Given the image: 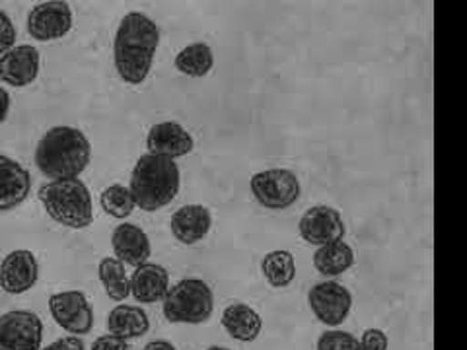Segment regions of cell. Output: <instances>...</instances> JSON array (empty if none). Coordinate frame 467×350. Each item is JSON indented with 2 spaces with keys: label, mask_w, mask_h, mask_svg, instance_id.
Wrapping results in <instances>:
<instances>
[{
  "label": "cell",
  "mask_w": 467,
  "mask_h": 350,
  "mask_svg": "<svg viewBox=\"0 0 467 350\" xmlns=\"http://www.w3.org/2000/svg\"><path fill=\"white\" fill-rule=\"evenodd\" d=\"M160 43L158 26L140 12H130L117 27L113 61L127 84H142L149 77Z\"/></svg>",
  "instance_id": "6da1fadb"
},
{
  "label": "cell",
  "mask_w": 467,
  "mask_h": 350,
  "mask_svg": "<svg viewBox=\"0 0 467 350\" xmlns=\"http://www.w3.org/2000/svg\"><path fill=\"white\" fill-rule=\"evenodd\" d=\"M92 158L90 140L80 129L53 127L36 149V166L49 180H70L88 168Z\"/></svg>",
  "instance_id": "7a4b0ae2"
},
{
  "label": "cell",
  "mask_w": 467,
  "mask_h": 350,
  "mask_svg": "<svg viewBox=\"0 0 467 350\" xmlns=\"http://www.w3.org/2000/svg\"><path fill=\"white\" fill-rule=\"evenodd\" d=\"M180 180V168L173 160L144 154L137 160L130 173L129 189L140 211L156 212L178 197Z\"/></svg>",
  "instance_id": "3957f363"
},
{
  "label": "cell",
  "mask_w": 467,
  "mask_h": 350,
  "mask_svg": "<svg viewBox=\"0 0 467 350\" xmlns=\"http://www.w3.org/2000/svg\"><path fill=\"white\" fill-rule=\"evenodd\" d=\"M43 209L55 222L72 230H84L94 222L92 195L82 180H55L39 189Z\"/></svg>",
  "instance_id": "277c9868"
},
{
  "label": "cell",
  "mask_w": 467,
  "mask_h": 350,
  "mask_svg": "<svg viewBox=\"0 0 467 350\" xmlns=\"http://www.w3.org/2000/svg\"><path fill=\"white\" fill-rule=\"evenodd\" d=\"M162 302L170 324L199 325L209 321L214 310L213 290L201 279H183L173 284Z\"/></svg>",
  "instance_id": "5b68a950"
},
{
  "label": "cell",
  "mask_w": 467,
  "mask_h": 350,
  "mask_svg": "<svg viewBox=\"0 0 467 350\" xmlns=\"http://www.w3.org/2000/svg\"><path fill=\"white\" fill-rule=\"evenodd\" d=\"M252 193L255 201L269 211H285L300 199V181L290 170L275 168L255 173L252 181Z\"/></svg>",
  "instance_id": "8992f818"
},
{
  "label": "cell",
  "mask_w": 467,
  "mask_h": 350,
  "mask_svg": "<svg viewBox=\"0 0 467 350\" xmlns=\"http://www.w3.org/2000/svg\"><path fill=\"white\" fill-rule=\"evenodd\" d=\"M43 321L37 314L14 310L0 315V350H41Z\"/></svg>",
  "instance_id": "52a82bcc"
},
{
  "label": "cell",
  "mask_w": 467,
  "mask_h": 350,
  "mask_svg": "<svg viewBox=\"0 0 467 350\" xmlns=\"http://www.w3.org/2000/svg\"><path fill=\"white\" fill-rule=\"evenodd\" d=\"M49 312L55 324L70 335H88L94 327L92 305L80 290L58 292L49 298Z\"/></svg>",
  "instance_id": "ba28073f"
},
{
  "label": "cell",
  "mask_w": 467,
  "mask_h": 350,
  "mask_svg": "<svg viewBox=\"0 0 467 350\" xmlns=\"http://www.w3.org/2000/svg\"><path fill=\"white\" fill-rule=\"evenodd\" d=\"M298 232L304 242L324 247L343 242L347 228L339 211L327 207V204H317L304 212L298 222Z\"/></svg>",
  "instance_id": "9c48e42d"
},
{
  "label": "cell",
  "mask_w": 467,
  "mask_h": 350,
  "mask_svg": "<svg viewBox=\"0 0 467 350\" xmlns=\"http://www.w3.org/2000/svg\"><path fill=\"white\" fill-rule=\"evenodd\" d=\"M308 304L321 324L337 327L348 317L353 296H350V292L343 284L327 281L316 284L308 292Z\"/></svg>",
  "instance_id": "30bf717a"
},
{
  "label": "cell",
  "mask_w": 467,
  "mask_h": 350,
  "mask_svg": "<svg viewBox=\"0 0 467 350\" xmlns=\"http://www.w3.org/2000/svg\"><path fill=\"white\" fill-rule=\"evenodd\" d=\"M72 29V10L61 0L41 3L27 14V34L37 41L65 37Z\"/></svg>",
  "instance_id": "8fae6325"
},
{
  "label": "cell",
  "mask_w": 467,
  "mask_h": 350,
  "mask_svg": "<svg viewBox=\"0 0 467 350\" xmlns=\"http://www.w3.org/2000/svg\"><path fill=\"white\" fill-rule=\"evenodd\" d=\"M39 279V265L32 252H10L0 262V288L6 294H24L32 290Z\"/></svg>",
  "instance_id": "7c38bea8"
},
{
  "label": "cell",
  "mask_w": 467,
  "mask_h": 350,
  "mask_svg": "<svg viewBox=\"0 0 467 350\" xmlns=\"http://www.w3.org/2000/svg\"><path fill=\"white\" fill-rule=\"evenodd\" d=\"M146 149L149 154L162 156V158H183L192 154L195 149V140L192 133L180 123L164 121L158 123L149 130V137H146Z\"/></svg>",
  "instance_id": "4fadbf2b"
},
{
  "label": "cell",
  "mask_w": 467,
  "mask_h": 350,
  "mask_svg": "<svg viewBox=\"0 0 467 350\" xmlns=\"http://www.w3.org/2000/svg\"><path fill=\"white\" fill-rule=\"evenodd\" d=\"M41 57L34 46L12 47L0 57V82L14 88H24L36 82L39 75Z\"/></svg>",
  "instance_id": "5bb4252c"
},
{
  "label": "cell",
  "mask_w": 467,
  "mask_h": 350,
  "mask_svg": "<svg viewBox=\"0 0 467 350\" xmlns=\"http://www.w3.org/2000/svg\"><path fill=\"white\" fill-rule=\"evenodd\" d=\"M111 247L115 259H119L123 265L135 269L149 262V257L152 253V245L146 232L140 226L130 222H123L113 230Z\"/></svg>",
  "instance_id": "9a60e30c"
},
{
  "label": "cell",
  "mask_w": 467,
  "mask_h": 350,
  "mask_svg": "<svg viewBox=\"0 0 467 350\" xmlns=\"http://www.w3.org/2000/svg\"><path fill=\"white\" fill-rule=\"evenodd\" d=\"M32 193L29 171L16 160L0 156V212L20 207Z\"/></svg>",
  "instance_id": "2e32d148"
},
{
  "label": "cell",
  "mask_w": 467,
  "mask_h": 350,
  "mask_svg": "<svg viewBox=\"0 0 467 350\" xmlns=\"http://www.w3.org/2000/svg\"><path fill=\"white\" fill-rule=\"evenodd\" d=\"M213 226L211 211L202 204H185L171 216V233L183 245H195L209 236Z\"/></svg>",
  "instance_id": "e0dca14e"
},
{
  "label": "cell",
  "mask_w": 467,
  "mask_h": 350,
  "mask_svg": "<svg viewBox=\"0 0 467 350\" xmlns=\"http://www.w3.org/2000/svg\"><path fill=\"white\" fill-rule=\"evenodd\" d=\"M130 294L140 304H154L164 300L170 290V274L162 265L144 262L130 274Z\"/></svg>",
  "instance_id": "ac0fdd59"
},
{
  "label": "cell",
  "mask_w": 467,
  "mask_h": 350,
  "mask_svg": "<svg viewBox=\"0 0 467 350\" xmlns=\"http://www.w3.org/2000/svg\"><path fill=\"white\" fill-rule=\"evenodd\" d=\"M150 329V319L139 305H115L108 315V331L119 339H139Z\"/></svg>",
  "instance_id": "d6986e66"
},
{
  "label": "cell",
  "mask_w": 467,
  "mask_h": 350,
  "mask_svg": "<svg viewBox=\"0 0 467 350\" xmlns=\"http://www.w3.org/2000/svg\"><path fill=\"white\" fill-rule=\"evenodd\" d=\"M223 327L232 339L242 343H252L259 337L263 321L259 314L245 304H232L223 314Z\"/></svg>",
  "instance_id": "ffe728a7"
},
{
  "label": "cell",
  "mask_w": 467,
  "mask_h": 350,
  "mask_svg": "<svg viewBox=\"0 0 467 350\" xmlns=\"http://www.w3.org/2000/svg\"><path fill=\"white\" fill-rule=\"evenodd\" d=\"M355 265L353 247L345 242L324 245L314 253V267L324 276H339Z\"/></svg>",
  "instance_id": "44dd1931"
},
{
  "label": "cell",
  "mask_w": 467,
  "mask_h": 350,
  "mask_svg": "<svg viewBox=\"0 0 467 350\" xmlns=\"http://www.w3.org/2000/svg\"><path fill=\"white\" fill-rule=\"evenodd\" d=\"M214 65V55L213 49L207 43H193V46H187L175 57V68H178L182 75L201 78L207 77L213 70Z\"/></svg>",
  "instance_id": "7402d4cb"
},
{
  "label": "cell",
  "mask_w": 467,
  "mask_h": 350,
  "mask_svg": "<svg viewBox=\"0 0 467 350\" xmlns=\"http://www.w3.org/2000/svg\"><path fill=\"white\" fill-rule=\"evenodd\" d=\"M261 273L273 288L288 286L296 276V262L290 252L276 250L267 253L261 261Z\"/></svg>",
  "instance_id": "603a6c76"
},
{
  "label": "cell",
  "mask_w": 467,
  "mask_h": 350,
  "mask_svg": "<svg viewBox=\"0 0 467 350\" xmlns=\"http://www.w3.org/2000/svg\"><path fill=\"white\" fill-rule=\"evenodd\" d=\"M98 274L99 281L106 288V294L115 300V302H123L130 294V283L125 271V265L115 257H104L98 265Z\"/></svg>",
  "instance_id": "cb8c5ba5"
},
{
  "label": "cell",
  "mask_w": 467,
  "mask_h": 350,
  "mask_svg": "<svg viewBox=\"0 0 467 350\" xmlns=\"http://www.w3.org/2000/svg\"><path fill=\"white\" fill-rule=\"evenodd\" d=\"M99 202L101 209L106 211V214L117 218V221H125L130 214H133L137 202L130 189L125 185H109L108 189H104L99 195Z\"/></svg>",
  "instance_id": "d4e9b609"
},
{
  "label": "cell",
  "mask_w": 467,
  "mask_h": 350,
  "mask_svg": "<svg viewBox=\"0 0 467 350\" xmlns=\"http://www.w3.org/2000/svg\"><path fill=\"white\" fill-rule=\"evenodd\" d=\"M317 350H362L360 341L347 331H326L317 341Z\"/></svg>",
  "instance_id": "484cf974"
},
{
  "label": "cell",
  "mask_w": 467,
  "mask_h": 350,
  "mask_svg": "<svg viewBox=\"0 0 467 350\" xmlns=\"http://www.w3.org/2000/svg\"><path fill=\"white\" fill-rule=\"evenodd\" d=\"M16 43V27L5 10H0V57L8 53Z\"/></svg>",
  "instance_id": "4316f807"
},
{
  "label": "cell",
  "mask_w": 467,
  "mask_h": 350,
  "mask_svg": "<svg viewBox=\"0 0 467 350\" xmlns=\"http://www.w3.org/2000/svg\"><path fill=\"white\" fill-rule=\"evenodd\" d=\"M388 335L382 329H367L360 337L362 350H388Z\"/></svg>",
  "instance_id": "83f0119b"
},
{
  "label": "cell",
  "mask_w": 467,
  "mask_h": 350,
  "mask_svg": "<svg viewBox=\"0 0 467 350\" xmlns=\"http://www.w3.org/2000/svg\"><path fill=\"white\" fill-rule=\"evenodd\" d=\"M90 350H130L129 343L125 339L115 337V335H104V337H98Z\"/></svg>",
  "instance_id": "f1b7e54d"
},
{
  "label": "cell",
  "mask_w": 467,
  "mask_h": 350,
  "mask_svg": "<svg viewBox=\"0 0 467 350\" xmlns=\"http://www.w3.org/2000/svg\"><path fill=\"white\" fill-rule=\"evenodd\" d=\"M41 350H86L84 341L78 337H65V339H58L55 343H51L49 346L41 348Z\"/></svg>",
  "instance_id": "f546056e"
},
{
  "label": "cell",
  "mask_w": 467,
  "mask_h": 350,
  "mask_svg": "<svg viewBox=\"0 0 467 350\" xmlns=\"http://www.w3.org/2000/svg\"><path fill=\"white\" fill-rule=\"evenodd\" d=\"M8 111H10V96L5 88H0V125L6 121Z\"/></svg>",
  "instance_id": "4dcf8cb0"
},
{
  "label": "cell",
  "mask_w": 467,
  "mask_h": 350,
  "mask_svg": "<svg viewBox=\"0 0 467 350\" xmlns=\"http://www.w3.org/2000/svg\"><path fill=\"white\" fill-rule=\"evenodd\" d=\"M144 350H175V346L168 341H152L144 346Z\"/></svg>",
  "instance_id": "1f68e13d"
},
{
  "label": "cell",
  "mask_w": 467,
  "mask_h": 350,
  "mask_svg": "<svg viewBox=\"0 0 467 350\" xmlns=\"http://www.w3.org/2000/svg\"><path fill=\"white\" fill-rule=\"evenodd\" d=\"M207 350H230V348H226V346H211Z\"/></svg>",
  "instance_id": "d6a6232c"
}]
</instances>
